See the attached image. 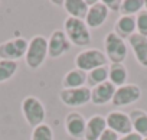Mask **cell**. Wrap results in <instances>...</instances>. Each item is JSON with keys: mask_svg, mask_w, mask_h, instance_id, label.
<instances>
[{"mask_svg": "<svg viewBox=\"0 0 147 140\" xmlns=\"http://www.w3.org/2000/svg\"><path fill=\"white\" fill-rule=\"evenodd\" d=\"M63 32L71 42V45H75L80 48H85L91 43V29L87 26L85 20L75 19V18H66L63 22Z\"/></svg>", "mask_w": 147, "mask_h": 140, "instance_id": "obj_1", "label": "cell"}, {"mask_svg": "<svg viewBox=\"0 0 147 140\" xmlns=\"http://www.w3.org/2000/svg\"><path fill=\"white\" fill-rule=\"evenodd\" d=\"M20 110L23 114L25 121L30 126V127H38L40 124L45 123L46 118V108L43 106V103L35 97V95H28L22 100L20 104Z\"/></svg>", "mask_w": 147, "mask_h": 140, "instance_id": "obj_2", "label": "cell"}, {"mask_svg": "<svg viewBox=\"0 0 147 140\" xmlns=\"http://www.w3.org/2000/svg\"><path fill=\"white\" fill-rule=\"evenodd\" d=\"M48 58V39L42 35H35L29 39L28 51L25 55L26 65L30 69H38L43 65Z\"/></svg>", "mask_w": 147, "mask_h": 140, "instance_id": "obj_3", "label": "cell"}, {"mask_svg": "<svg viewBox=\"0 0 147 140\" xmlns=\"http://www.w3.org/2000/svg\"><path fill=\"white\" fill-rule=\"evenodd\" d=\"M127 43L114 30L108 32L104 38V53L111 64H123L127 58Z\"/></svg>", "mask_w": 147, "mask_h": 140, "instance_id": "obj_4", "label": "cell"}, {"mask_svg": "<svg viewBox=\"0 0 147 140\" xmlns=\"http://www.w3.org/2000/svg\"><path fill=\"white\" fill-rule=\"evenodd\" d=\"M75 68L81 69L84 72H90L98 66L107 65L108 59L101 49L97 48H85L75 56Z\"/></svg>", "mask_w": 147, "mask_h": 140, "instance_id": "obj_5", "label": "cell"}, {"mask_svg": "<svg viewBox=\"0 0 147 140\" xmlns=\"http://www.w3.org/2000/svg\"><path fill=\"white\" fill-rule=\"evenodd\" d=\"M28 45H29V41L22 36H16V38L2 42L0 43V59L18 62V59L25 58Z\"/></svg>", "mask_w": 147, "mask_h": 140, "instance_id": "obj_6", "label": "cell"}, {"mask_svg": "<svg viewBox=\"0 0 147 140\" xmlns=\"http://www.w3.org/2000/svg\"><path fill=\"white\" fill-rule=\"evenodd\" d=\"M59 100L63 106L71 108L87 106L91 103V88L87 85L81 88H62L59 91Z\"/></svg>", "mask_w": 147, "mask_h": 140, "instance_id": "obj_7", "label": "cell"}, {"mask_svg": "<svg viewBox=\"0 0 147 140\" xmlns=\"http://www.w3.org/2000/svg\"><path fill=\"white\" fill-rule=\"evenodd\" d=\"M71 42L68 41L63 29H55L48 38V56L52 59L61 58L71 49Z\"/></svg>", "mask_w": 147, "mask_h": 140, "instance_id": "obj_8", "label": "cell"}, {"mask_svg": "<svg viewBox=\"0 0 147 140\" xmlns=\"http://www.w3.org/2000/svg\"><path fill=\"white\" fill-rule=\"evenodd\" d=\"M140 98H141V88L137 84H125L115 90L111 103L114 107H125L134 104Z\"/></svg>", "mask_w": 147, "mask_h": 140, "instance_id": "obj_9", "label": "cell"}, {"mask_svg": "<svg viewBox=\"0 0 147 140\" xmlns=\"http://www.w3.org/2000/svg\"><path fill=\"white\" fill-rule=\"evenodd\" d=\"M105 121H107V129L113 130L118 136L120 134L125 136V134L133 131V124H131L128 113H123V111H118V110L110 111L105 116Z\"/></svg>", "mask_w": 147, "mask_h": 140, "instance_id": "obj_10", "label": "cell"}, {"mask_svg": "<svg viewBox=\"0 0 147 140\" xmlns=\"http://www.w3.org/2000/svg\"><path fill=\"white\" fill-rule=\"evenodd\" d=\"M108 13L110 10L107 9V6L104 5L102 0H94V3L90 6L87 18H85V23L90 29H98L101 28L107 19H108Z\"/></svg>", "mask_w": 147, "mask_h": 140, "instance_id": "obj_11", "label": "cell"}, {"mask_svg": "<svg viewBox=\"0 0 147 140\" xmlns=\"http://www.w3.org/2000/svg\"><path fill=\"white\" fill-rule=\"evenodd\" d=\"M85 127H87V118L78 111H71L65 117V131L72 139H84Z\"/></svg>", "mask_w": 147, "mask_h": 140, "instance_id": "obj_12", "label": "cell"}, {"mask_svg": "<svg viewBox=\"0 0 147 140\" xmlns=\"http://www.w3.org/2000/svg\"><path fill=\"white\" fill-rule=\"evenodd\" d=\"M117 87H114L110 81H105L94 88H91V103L94 106H105L113 101L114 93Z\"/></svg>", "mask_w": 147, "mask_h": 140, "instance_id": "obj_13", "label": "cell"}, {"mask_svg": "<svg viewBox=\"0 0 147 140\" xmlns=\"http://www.w3.org/2000/svg\"><path fill=\"white\" fill-rule=\"evenodd\" d=\"M128 43H130V48L133 49L136 61L143 68H147V38L136 32L134 35L128 38Z\"/></svg>", "mask_w": 147, "mask_h": 140, "instance_id": "obj_14", "label": "cell"}, {"mask_svg": "<svg viewBox=\"0 0 147 140\" xmlns=\"http://www.w3.org/2000/svg\"><path fill=\"white\" fill-rule=\"evenodd\" d=\"M107 130V121L105 117L101 114H94L87 120V127H85V140H98L101 134Z\"/></svg>", "mask_w": 147, "mask_h": 140, "instance_id": "obj_15", "label": "cell"}, {"mask_svg": "<svg viewBox=\"0 0 147 140\" xmlns=\"http://www.w3.org/2000/svg\"><path fill=\"white\" fill-rule=\"evenodd\" d=\"M92 3H94V0H91V2H88V0H65L63 9L68 13V18L85 20L88 9Z\"/></svg>", "mask_w": 147, "mask_h": 140, "instance_id": "obj_16", "label": "cell"}, {"mask_svg": "<svg viewBox=\"0 0 147 140\" xmlns=\"http://www.w3.org/2000/svg\"><path fill=\"white\" fill-rule=\"evenodd\" d=\"M87 84V72L81 71L78 68L69 69L63 75L62 80V88H81Z\"/></svg>", "mask_w": 147, "mask_h": 140, "instance_id": "obj_17", "label": "cell"}, {"mask_svg": "<svg viewBox=\"0 0 147 140\" xmlns=\"http://www.w3.org/2000/svg\"><path fill=\"white\" fill-rule=\"evenodd\" d=\"M114 32L121 39H128L131 35L136 33V16H120L115 22Z\"/></svg>", "mask_w": 147, "mask_h": 140, "instance_id": "obj_18", "label": "cell"}, {"mask_svg": "<svg viewBox=\"0 0 147 140\" xmlns=\"http://www.w3.org/2000/svg\"><path fill=\"white\" fill-rule=\"evenodd\" d=\"M128 71L124 64H111L108 65V81L114 87H123L127 84Z\"/></svg>", "mask_w": 147, "mask_h": 140, "instance_id": "obj_19", "label": "cell"}, {"mask_svg": "<svg viewBox=\"0 0 147 140\" xmlns=\"http://www.w3.org/2000/svg\"><path fill=\"white\" fill-rule=\"evenodd\" d=\"M131 124H133V131L140 134L143 139L147 137V113L141 108H134L128 113Z\"/></svg>", "mask_w": 147, "mask_h": 140, "instance_id": "obj_20", "label": "cell"}, {"mask_svg": "<svg viewBox=\"0 0 147 140\" xmlns=\"http://www.w3.org/2000/svg\"><path fill=\"white\" fill-rule=\"evenodd\" d=\"M108 81V65H104V66H98L92 71L87 72V87L88 88H94L102 83Z\"/></svg>", "mask_w": 147, "mask_h": 140, "instance_id": "obj_21", "label": "cell"}, {"mask_svg": "<svg viewBox=\"0 0 147 140\" xmlns=\"http://www.w3.org/2000/svg\"><path fill=\"white\" fill-rule=\"evenodd\" d=\"M144 9V0H123L120 13L121 16H137Z\"/></svg>", "mask_w": 147, "mask_h": 140, "instance_id": "obj_22", "label": "cell"}, {"mask_svg": "<svg viewBox=\"0 0 147 140\" xmlns=\"http://www.w3.org/2000/svg\"><path fill=\"white\" fill-rule=\"evenodd\" d=\"M18 72V62L0 59V84L7 83Z\"/></svg>", "mask_w": 147, "mask_h": 140, "instance_id": "obj_23", "label": "cell"}, {"mask_svg": "<svg viewBox=\"0 0 147 140\" xmlns=\"http://www.w3.org/2000/svg\"><path fill=\"white\" fill-rule=\"evenodd\" d=\"M30 140H53V131H52V127L46 123L35 127L32 130V134H30Z\"/></svg>", "mask_w": 147, "mask_h": 140, "instance_id": "obj_24", "label": "cell"}, {"mask_svg": "<svg viewBox=\"0 0 147 140\" xmlns=\"http://www.w3.org/2000/svg\"><path fill=\"white\" fill-rule=\"evenodd\" d=\"M136 32L147 38V12L144 9L136 16Z\"/></svg>", "mask_w": 147, "mask_h": 140, "instance_id": "obj_25", "label": "cell"}, {"mask_svg": "<svg viewBox=\"0 0 147 140\" xmlns=\"http://www.w3.org/2000/svg\"><path fill=\"white\" fill-rule=\"evenodd\" d=\"M104 5L107 6V9L110 12H114V13H118L120 9H121V2L123 0H102Z\"/></svg>", "mask_w": 147, "mask_h": 140, "instance_id": "obj_26", "label": "cell"}, {"mask_svg": "<svg viewBox=\"0 0 147 140\" xmlns=\"http://www.w3.org/2000/svg\"><path fill=\"white\" fill-rule=\"evenodd\" d=\"M98 140H120V136H118L117 133H114L113 130L107 129V130L101 134V137H100Z\"/></svg>", "mask_w": 147, "mask_h": 140, "instance_id": "obj_27", "label": "cell"}, {"mask_svg": "<svg viewBox=\"0 0 147 140\" xmlns=\"http://www.w3.org/2000/svg\"><path fill=\"white\" fill-rule=\"evenodd\" d=\"M120 140H143V137L140 134H137L136 131H131L125 136H120Z\"/></svg>", "mask_w": 147, "mask_h": 140, "instance_id": "obj_28", "label": "cell"}, {"mask_svg": "<svg viewBox=\"0 0 147 140\" xmlns=\"http://www.w3.org/2000/svg\"><path fill=\"white\" fill-rule=\"evenodd\" d=\"M144 10L147 12V0H144Z\"/></svg>", "mask_w": 147, "mask_h": 140, "instance_id": "obj_29", "label": "cell"}, {"mask_svg": "<svg viewBox=\"0 0 147 140\" xmlns=\"http://www.w3.org/2000/svg\"><path fill=\"white\" fill-rule=\"evenodd\" d=\"M143 140H147V137H146V139H143Z\"/></svg>", "mask_w": 147, "mask_h": 140, "instance_id": "obj_30", "label": "cell"}]
</instances>
